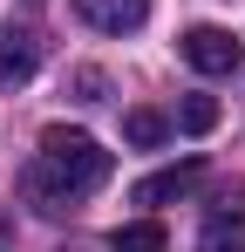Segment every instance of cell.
I'll use <instances>...</instances> for the list:
<instances>
[{
  "label": "cell",
  "mask_w": 245,
  "mask_h": 252,
  "mask_svg": "<svg viewBox=\"0 0 245 252\" xmlns=\"http://www.w3.org/2000/svg\"><path fill=\"white\" fill-rule=\"evenodd\" d=\"M109 170H116V157H109L89 129H61L55 123V129H41V157L21 170V198L34 211H68L75 198L102 191Z\"/></svg>",
  "instance_id": "cell-1"
},
{
  "label": "cell",
  "mask_w": 245,
  "mask_h": 252,
  "mask_svg": "<svg viewBox=\"0 0 245 252\" xmlns=\"http://www.w3.org/2000/svg\"><path fill=\"white\" fill-rule=\"evenodd\" d=\"M177 55H184L198 75H232V68H239V34H232V28H211V21H198V28H184Z\"/></svg>",
  "instance_id": "cell-2"
},
{
  "label": "cell",
  "mask_w": 245,
  "mask_h": 252,
  "mask_svg": "<svg viewBox=\"0 0 245 252\" xmlns=\"http://www.w3.org/2000/svg\"><path fill=\"white\" fill-rule=\"evenodd\" d=\"M75 21L95 34H136L150 21V0H75Z\"/></svg>",
  "instance_id": "cell-3"
},
{
  "label": "cell",
  "mask_w": 245,
  "mask_h": 252,
  "mask_svg": "<svg viewBox=\"0 0 245 252\" xmlns=\"http://www.w3.org/2000/svg\"><path fill=\"white\" fill-rule=\"evenodd\" d=\"M34 68H41V41H34V28H0V89L34 82Z\"/></svg>",
  "instance_id": "cell-4"
},
{
  "label": "cell",
  "mask_w": 245,
  "mask_h": 252,
  "mask_svg": "<svg viewBox=\"0 0 245 252\" xmlns=\"http://www.w3.org/2000/svg\"><path fill=\"white\" fill-rule=\"evenodd\" d=\"M198 184H204V164L191 157V164H177V170H157V177H143L129 198H136V205H170V198H184V191H198Z\"/></svg>",
  "instance_id": "cell-5"
},
{
  "label": "cell",
  "mask_w": 245,
  "mask_h": 252,
  "mask_svg": "<svg viewBox=\"0 0 245 252\" xmlns=\"http://www.w3.org/2000/svg\"><path fill=\"white\" fill-rule=\"evenodd\" d=\"M198 252H245V211H211Z\"/></svg>",
  "instance_id": "cell-6"
},
{
  "label": "cell",
  "mask_w": 245,
  "mask_h": 252,
  "mask_svg": "<svg viewBox=\"0 0 245 252\" xmlns=\"http://www.w3.org/2000/svg\"><path fill=\"white\" fill-rule=\"evenodd\" d=\"M109 246H116V252H163L170 232H163L157 218H136V225H116V232H109Z\"/></svg>",
  "instance_id": "cell-7"
},
{
  "label": "cell",
  "mask_w": 245,
  "mask_h": 252,
  "mask_svg": "<svg viewBox=\"0 0 245 252\" xmlns=\"http://www.w3.org/2000/svg\"><path fill=\"white\" fill-rule=\"evenodd\" d=\"M122 136H129L136 150H157L163 136H170V123H163L157 109H129V116H122Z\"/></svg>",
  "instance_id": "cell-8"
},
{
  "label": "cell",
  "mask_w": 245,
  "mask_h": 252,
  "mask_svg": "<svg viewBox=\"0 0 245 252\" xmlns=\"http://www.w3.org/2000/svg\"><path fill=\"white\" fill-rule=\"evenodd\" d=\"M177 129H184V136L218 129V102H211V95H184V102H177Z\"/></svg>",
  "instance_id": "cell-9"
},
{
  "label": "cell",
  "mask_w": 245,
  "mask_h": 252,
  "mask_svg": "<svg viewBox=\"0 0 245 252\" xmlns=\"http://www.w3.org/2000/svg\"><path fill=\"white\" fill-rule=\"evenodd\" d=\"M75 89H82V102H102V68H75Z\"/></svg>",
  "instance_id": "cell-10"
},
{
  "label": "cell",
  "mask_w": 245,
  "mask_h": 252,
  "mask_svg": "<svg viewBox=\"0 0 245 252\" xmlns=\"http://www.w3.org/2000/svg\"><path fill=\"white\" fill-rule=\"evenodd\" d=\"M7 246H14V225H7V211H0V252H7Z\"/></svg>",
  "instance_id": "cell-11"
}]
</instances>
